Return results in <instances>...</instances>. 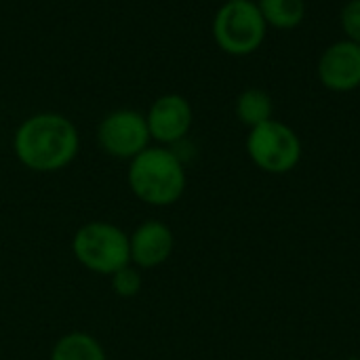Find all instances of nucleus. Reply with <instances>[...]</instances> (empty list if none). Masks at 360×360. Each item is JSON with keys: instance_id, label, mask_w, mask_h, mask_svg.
<instances>
[{"instance_id": "nucleus-1", "label": "nucleus", "mask_w": 360, "mask_h": 360, "mask_svg": "<svg viewBox=\"0 0 360 360\" xmlns=\"http://www.w3.org/2000/svg\"><path fill=\"white\" fill-rule=\"evenodd\" d=\"M80 137L74 122L55 112H42L25 118L13 137L17 160L36 173L65 169L78 154Z\"/></svg>"}, {"instance_id": "nucleus-2", "label": "nucleus", "mask_w": 360, "mask_h": 360, "mask_svg": "<svg viewBox=\"0 0 360 360\" xmlns=\"http://www.w3.org/2000/svg\"><path fill=\"white\" fill-rule=\"evenodd\" d=\"M127 181L131 192L146 205H175L188 186L179 154L167 146H150L129 162Z\"/></svg>"}, {"instance_id": "nucleus-3", "label": "nucleus", "mask_w": 360, "mask_h": 360, "mask_svg": "<svg viewBox=\"0 0 360 360\" xmlns=\"http://www.w3.org/2000/svg\"><path fill=\"white\" fill-rule=\"evenodd\" d=\"M215 44L234 57L255 53L268 34V23L255 0H226L211 23Z\"/></svg>"}, {"instance_id": "nucleus-4", "label": "nucleus", "mask_w": 360, "mask_h": 360, "mask_svg": "<svg viewBox=\"0 0 360 360\" xmlns=\"http://www.w3.org/2000/svg\"><path fill=\"white\" fill-rule=\"evenodd\" d=\"M72 251L80 266L101 276H112L131 264L129 236L110 221H89L80 226L72 238Z\"/></svg>"}, {"instance_id": "nucleus-5", "label": "nucleus", "mask_w": 360, "mask_h": 360, "mask_svg": "<svg viewBox=\"0 0 360 360\" xmlns=\"http://www.w3.org/2000/svg\"><path fill=\"white\" fill-rule=\"evenodd\" d=\"M245 146L253 165L270 175H285L293 171L304 152L300 135L289 124L274 118L249 129Z\"/></svg>"}, {"instance_id": "nucleus-6", "label": "nucleus", "mask_w": 360, "mask_h": 360, "mask_svg": "<svg viewBox=\"0 0 360 360\" xmlns=\"http://www.w3.org/2000/svg\"><path fill=\"white\" fill-rule=\"evenodd\" d=\"M150 141L146 116L135 110H114L97 127V143L112 158L133 160L150 148Z\"/></svg>"}, {"instance_id": "nucleus-7", "label": "nucleus", "mask_w": 360, "mask_h": 360, "mask_svg": "<svg viewBox=\"0 0 360 360\" xmlns=\"http://www.w3.org/2000/svg\"><path fill=\"white\" fill-rule=\"evenodd\" d=\"M194 120V112L190 101L179 93L160 95L148 110L146 122L150 129V137L160 146H177L190 133Z\"/></svg>"}, {"instance_id": "nucleus-8", "label": "nucleus", "mask_w": 360, "mask_h": 360, "mask_svg": "<svg viewBox=\"0 0 360 360\" xmlns=\"http://www.w3.org/2000/svg\"><path fill=\"white\" fill-rule=\"evenodd\" d=\"M319 80L333 93H350L360 89V44L338 40L327 46L316 65Z\"/></svg>"}, {"instance_id": "nucleus-9", "label": "nucleus", "mask_w": 360, "mask_h": 360, "mask_svg": "<svg viewBox=\"0 0 360 360\" xmlns=\"http://www.w3.org/2000/svg\"><path fill=\"white\" fill-rule=\"evenodd\" d=\"M175 247V236L165 221L148 219L135 228L129 236L131 264L139 270H152L162 266Z\"/></svg>"}, {"instance_id": "nucleus-10", "label": "nucleus", "mask_w": 360, "mask_h": 360, "mask_svg": "<svg viewBox=\"0 0 360 360\" xmlns=\"http://www.w3.org/2000/svg\"><path fill=\"white\" fill-rule=\"evenodd\" d=\"M51 360H108L105 350L93 335L72 331L59 338L51 350Z\"/></svg>"}, {"instance_id": "nucleus-11", "label": "nucleus", "mask_w": 360, "mask_h": 360, "mask_svg": "<svg viewBox=\"0 0 360 360\" xmlns=\"http://www.w3.org/2000/svg\"><path fill=\"white\" fill-rule=\"evenodd\" d=\"M272 114H274V101L270 93L264 89L251 86V89H245L236 97V116L249 129L272 120L274 118Z\"/></svg>"}, {"instance_id": "nucleus-12", "label": "nucleus", "mask_w": 360, "mask_h": 360, "mask_svg": "<svg viewBox=\"0 0 360 360\" xmlns=\"http://www.w3.org/2000/svg\"><path fill=\"white\" fill-rule=\"evenodd\" d=\"M268 27L293 30L306 17V0H257Z\"/></svg>"}, {"instance_id": "nucleus-13", "label": "nucleus", "mask_w": 360, "mask_h": 360, "mask_svg": "<svg viewBox=\"0 0 360 360\" xmlns=\"http://www.w3.org/2000/svg\"><path fill=\"white\" fill-rule=\"evenodd\" d=\"M141 285H143V283H141V274H139L137 268H133V264L120 268L118 272H114V274L110 276V287H112V291H114L118 297H124V300L139 295Z\"/></svg>"}, {"instance_id": "nucleus-14", "label": "nucleus", "mask_w": 360, "mask_h": 360, "mask_svg": "<svg viewBox=\"0 0 360 360\" xmlns=\"http://www.w3.org/2000/svg\"><path fill=\"white\" fill-rule=\"evenodd\" d=\"M340 23L346 34V40L360 44V0H348L342 6Z\"/></svg>"}]
</instances>
